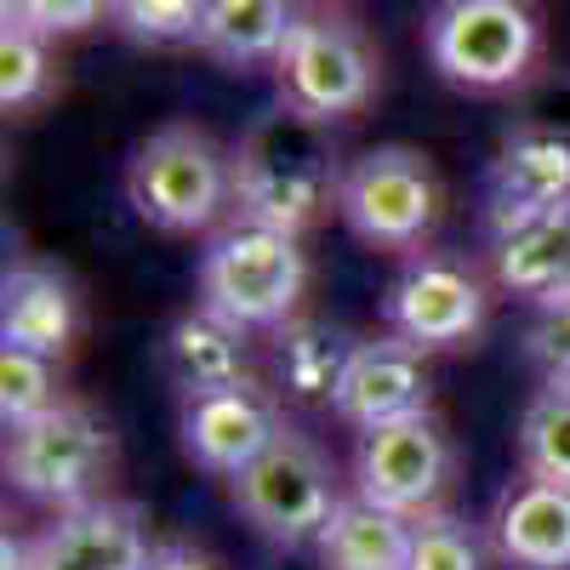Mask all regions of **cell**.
Returning <instances> with one entry per match:
<instances>
[{"mask_svg": "<svg viewBox=\"0 0 570 570\" xmlns=\"http://www.w3.org/2000/svg\"><path fill=\"white\" fill-rule=\"evenodd\" d=\"M228 166H234V217L246 223L303 240L308 228H320L343 206L348 160L337 137H331V126L285 109L279 98L263 115H252V126L228 142Z\"/></svg>", "mask_w": 570, "mask_h": 570, "instance_id": "1", "label": "cell"}, {"mask_svg": "<svg viewBox=\"0 0 570 570\" xmlns=\"http://www.w3.org/2000/svg\"><path fill=\"white\" fill-rule=\"evenodd\" d=\"M422 52L445 86L473 98L525 91L542 63V18L531 0H434Z\"/></svg>", "mask_w": 570, "mask_h": 570, "instance_id": "2", "label": "cell"}, {"mask_svg": "<svg viewBox=\"0 0 570 570\" xmlns=\"http://www.w3.org/2000/svg\"><path fill=\"white\" fill-rule=\"evenodd\" d=\"M126 200L155 234H217L234 212L228 142L195 120L155 126L126 160Z\"/></svg>", "mask_w": 570, "mask_h": 570, "instance_id": "3", "label": "cell"}, {"mask_svg": "<svg viewBox=\"0 0 570 570\" xmlns=\"http://www.w3.org/2000/svg\"><path fill=\"white\" fill-rule=\"evenodd\" d=\"M308 297V252L297 234L234 217L200 252V308L234 320L240 331H279Z\"/></svg>", "mask_w": 570, "mask_h": 570, "instance_id": "4", "label": "cell"}, {"mask_svg": "<svg viewBox=\"0 0 570 570\" xmlns=\"http://www.w3.org/2000/svg\"><path fill=\"white\" fill-rule=\"evenodd\" d=\"M0 462H7V480L18 497L52 508V513H69V508L109 497V480L120 468V440L104 411L63 400L35 422L7 428Z\"/></svg>", "mask_w": 570, "mask_h": 570, "instance_id": "5", "label": "cell"}, {"mask_svg": "<svg viewBox=\"0 0 570 570\" xmlns=\"http://www.w3.org/2000/svg\"><path fill=\"white\" fill-rule=\"evenodd\" d=\"M570 200V75L519 91V120L485 166V234Z\"/></svg>", "mask_w": 570, "mask_h": 570, "instance_id": "6", "label": "cell"}, {"mask_svg": "<svg viewBox=\"0 0 570 570\" xmlns=\"http://www.w3.org/2000/svg\"><path fill=\"white\" fill-rule=\"evenodd\" d=\"M274 86L285 109H297L320 126H337V120H354L376 98L383 58H376L371 35L348 12L314 7V12H297L292 35H285L274 58Z\"/></svg>", "mask_w": 570, "mask_h": 570, "instance_id": "7", "label": "cell"}, {"mask_svg": "<svg viewBox=\"0 0 570 570\" xmlns=\"http://www.w3.org/2000/svg\"><path fill=\"white\" fill-rule=\"evenodd\" d=\"M228 497H234L240 519L263 542H274V548H314L348 491L337 485L331 451L314 434H303L297 422H285L279 440L246 473L228 480Z\"/></svg>", "mask_w": 570, "mask_h": 570, "instance_id": "8", "label": "cell"}, {"mask_svg": "<svg viewBox=\"0 0 570 570\" xmlns=\"http://www.w3.org/2000/svg\"><path fill=\"white\" fill-rule=\"evenodd\" d=\"M337 217L348 234L371 252H422L440 223V177L434 160L411 142H376V149L348 160L343 177V206Z\"/></svg>", "mask_w": 570, "mask_h": 570, "instance_id": "9", "label": "cell"}, {"mask_svg": "<svg viewBox=\"0 0 570 570\" xmlns=\"http://www.w3.org/2000/svg\"><path fill=\"white\" fill-rule=\"evenodd\" d=\"M491 320V285L480 268L445 252H411L400 274L389 279L383 297V325L389 337L422 348V354H451L473 348Z\"/></svg>", "mask_w": 570, "mask_h": 570, "instance_id": "10", "label": "cell"}, {"mask_svg": "<svg viewBox=\"0 0 570 570\" xmlns=\"http://www.w3.org/2000/svg\"><path fill=\"white\" fill-rule=\"evenodd\" d=\"M451 480H456L451 428L434 411H416V416H400V422H383L371 434H360L348 491L376 508H394L405 519H422L445 502Z\"/></svg>", "mask_w": 570, "mask_h": 570, "instance_id": "11", "label": "cell"}, {"mask_svg": "<svg viewBox=\"0 0 570 570\" xmlns=\"http://www.w3.org/2000/svg\"><path fill=\"white\" fill-rule=\"evenodd\" d=\"M285 428V411H279V394L263 389L257 376L234 389H212V394H188L183 411H177V440H183V456L217 473V480H234L246 473Z\"/></svg>", "mask_w": 570, "mask_h": 570, "instance_id": "12", "label": "cell"}, {"mask_svg": "<svg viewBox=\"0 0 570 570\" xmlns=\"http://www.w3.org/2000/svg\"><path fill=\"white\" fill-rule=\"evenodd\" d=\"M149 513L126 497H104L69 513H52L23 548V570H149L155 559Z\"/></svg>", "mask_w": 570, "mask_h": 570, "instance_id": "13", "label": "cell"}, {"mask_svg": "<svg viewBox=\"0 0 570 570\" xmlns=\"http://www.w3.org/2000/svg\"><path fill=\"white\" fill-rule=\"evenodd\" d=\"M428 400H434V376H428L422 348H411L400 337H360L343 389L331 400V416L354 428V434H371L383 422L428 411Z\"/></svg>", "mask_w": 570, "mask_h": 570, "instance_id": "14", "label": "cell"}, {"mask_svg": "<svg viewBox=\"0 0 570 570\" xmlns=\"http://www.w3.org/2000/svg\"><path fill=\"white\" fill-rule=\"evenodd\" d=\"M80 325H86V303L63 268L35 263V257L7 268V279H0V343L63 360L80 337Z\"/></svg>", "mask_w": 570, "mask_h": 570, "instance_id": "15", "label": "cell"}, {"mask_svg": "<svg viewBox=\"0 0 570 570\" xmlns=\"http://www.w3.org/2000/svg\"><path fill=\"white\" fill-rule=\"evenodd\" d=\"M485 268H491L497 292L525 297L537 308L553 297H570V200L537 217H519L508 228H491Z\"/></svg>", "mask_w": 570, "mask_h": 570, "instance_id": "16", "label": "cell"}, {"mask_svg": "<svg viewBox=\"0 0 570 570\" xmlns=\"http://www.w3.org/2000/svg\"><path fill=\"white\" fill-rule=\"evenodd\" d=\"M491 553L508 570H570V491L519 473L491 508Z\"/></svg>", "mask_w": 570, "mask_h": 570, "instance_id": "17", "label": "cell"}, {"mask_svg": "<svg viewBox=\"0 0 570 570\" xmlns=\"http://www.w3.org/2000/svg\"><path fill=\"white\" fill-rule=\"evenodd\" d=\"M166 376L177 383V394H212V389H234L252 371V331H240L234 320L212 314V308H188L183 320H171L166 343H160Z\"/></svg>", "mask_w": 570, "mask_h": 570, "instance_id": "18", "label": "cell"}, {"mask_svg": "<svg viewBox=\"0 0 570 570\" xmlns=\"http://www.w3.org/2000/svg\"><path fill=\"white\" fill-rule=\"evenodd\" d=\"M354 348H360L354 331L297 314L292 325L274 331V383H279V394L297 400V405H325L331 411V400H337L343 376H348Z\"/></svg>", "mask_w": 570, "mask_h": 570, "instance_id": "19", "label": "cell"}, {"mask_svg": "<svg viewBox=\"0 0 570 570\" xmlns=\"http://www.w3.org/2000/svg\"><path fill=\"white\" fill-rule=\"evenodd\" d=\"M411 531L416 519L394 513V508H376L365 497H343L331 525L314 542L320 570H405L411 564Z\"/></svg>", "mask_w": 570, "mask_h": 570, "instance_id": "20", "label": "cell"}, {"mask_svg": "<svg viewBox=\"0 0 570 570\" xmlns=\"http://www.w3.org/2000/svg\"><path fill=\"white\" fill-rule=\"evenodd\" d=\"M297 23V0H206L200 46L212 63L246 75V69H274L285 35Z\"/></svg>", "mask_w": 570, "mask_h": 570, "instance_id": "21", "label": "cell"}, {"mask_svg": "<svg viewBox=\"0 0 570 570\" xmlns=\"http://www.w3.org/2000/svg\"><path fill=\"white\" fill-rule=\"evenodd\" d=\"M519 473L570 491V383H542L519 411Z\"/></svg>", "mask_w": 570, "mask_h": 570, "instance_id": "22", "label": "cell"}, {"mask_svg": "<svg viewBox=\"0 0 570 570\" xmlns=\"http://www.w3.org/2000/svg\"><path fill=\"white\" fill-rule=\"evenodd\" d=\"M52 40L18 18H0V109L29 115L35 104L52 98Z\"/></svg>", "mask_w": 570, "mask_h": 570, "instance_id": "23", "label": "cell"}, {"mask_svg": "<svg viewBox=\"0 0 570 570\" xmlns=\"http://www.w3.org/2000/svg\"><path fill=\"white\" fill-rule=\"evenodd\" d=\"M206 0H109V29L149 52H177V46H200Z\"/></svg>", "mask_w": 570, "mask_h": 570, "instance_id": "24", "label": "cell"}, {"mask_svg": "<svg viewBox=\"0 0 570 570\" xmlns=\"http://www.w3.org/2000/svg\"><path fill=\"white\" fill-rule=\"evenodd\" d=\"M52 405H63L58 360H46L35 348H18V343H0V422L18 428V422L46 416Z\"/></svg>", "mask_w": 570, "mask_h": 570, "instance_id": "25", "label": "cell"}, {"mask_svg": "<svg viewBox=\"0 0 570 570\" xmlns=\"http://www.w3.org/2000/svg\"><path fill=\"white\" fill-rule=\"evenodd\" d=\"M491 548L485 537L468 525V519L434 508V513H422L416 519V531H411V564L405 570H485Z\"/></svg>", "mask_w": 570, "mask_h": 570, "instance_id": "26", "label": "cell"}, {"mask_svg": "<svg viewBox=\"0 0 570 570\" xmlns=\"http://www.w3.org/2000/svg\"><path fill=\"white\" fill-rule=\"evenodd\" d=\"M0 18H18L46 40H69L109 23V0H0Z\"/></svg>", "mask_w": 570, "mask_h": 570, "instance_id": "27", "label": "cell"}, {"mask_svg": "<svg viewBox=\"0 0 570 570\" xmlns=\"http://www.w3.org/2000/svg\"><path fill=\"white\" fill-rule=\"evenodd\" d=\"M525 360L542 383H570V297H553L525 325Z\"/></svg>", "mask_w": 570, "mask_h": 570, "instance_id": "28", "label": "cell"}, {"mask_svg": "<svg viewBox=\"0 0 570 570\" xmlns=\"http://www.w3.org/2000/svg\"><path fill=\"white\" fill-rule=\"evenodd\" d=\"M149 570H217V559L200 553V548H188V542H160Z\"/></svg>", "mask_w": 570, "mask_h": 570, "instance_id": "29", "label": "cell"}, {"mask_svg": "<svg viewBox=\"0 0 570 570\" xmlns=\"http://www.w3.org/2000/svg\"><path fill=\"white\" fill-rule=\"evenodd\" d=\"M303 7H337V0H303Z\"/></svg>", "mask_w": 570, "mask_h": 570, "instance_id": "30", "label": "cell"}]
</instances>
